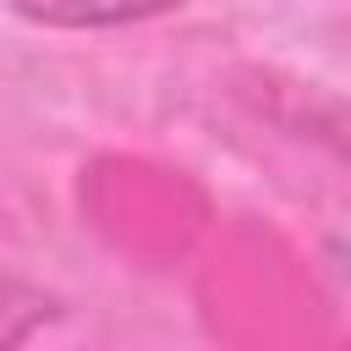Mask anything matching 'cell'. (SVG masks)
Masks as SVG:
<instances>
[{
  "mask_svg": "<svg viewBox=\"0 0 351 351\" xmlns=\"http://www.w3.org/2000/svg\"><path fill=\"white\" fill-rule=\"evenodd\" d=\"M16 16L38 22V27H126V22H148L159 11H176L181 0H5Z\"/></svg>",
  "mask_w": 351,
  "mask_h": 351,
  "instance_id": "cell-1",
  "label": "cell"
},
{
  "mask_svg": "<svg viewBox=\"0 0 351 351\" xmlns=\"http://www.w3.org/2000/svg\"><path fill=\"white\" fill-rule=\"evenodd\" d=\"M55 318V302L22 280H5L0 274V346L5 340H27L33 329H44Z\"/></svg>",
  "mask_w": 351,
  "mask_h": 351,
  "instance_id": "cell-2",
  "label": "cell"
}]
</instances>
